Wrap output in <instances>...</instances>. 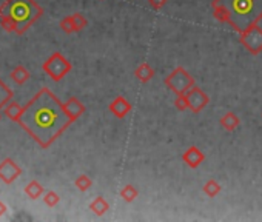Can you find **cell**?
<instances>
[{
    "mask_svg": "<svg viewBox=\"0 0 262 222\" xmlns=\"http://www.w3.org/2000/svg\"><path fill=\"white\" fill-rule=\"evenodd\" d=\"M27 116L28 119L24 127L42 147L51 145L73 124L64 110V104L47 88L28 104Z\"/></svg>",
    "mask_w": 262,
    "mask_h": 222,
    "instance_id": "obj_1",
    "label": "cell"
},
{
    "mask_svg": "<svg viewBox=\"0 0 262 222\" xmlns=\"http://www.w3.org/2000/svg\"><path fill=\"white\" fill-rule=\"evenodd\" d=\"M213 17L244 33L262 20V0H213Z\"/></svg>",
    "mask_w": 262,
    "mask_h": 222,
    "instance_id": "obj_2",
    "label": "cell"
},
{
    "mask_svg": "<svg viewBox=\"0 0 262 222\" xmlns=\"http://www.w3.org/2000/svg\"><path fill=\"white\" fill-rule=\"evenodd\" d=\"M196 85L194 77L184 68L176 67L167 77H165V87L173 91L174 94H185L188 90H191Z\"/></svg>",
    "mask_w": 262,
    "mask_h": 222,
    "instance_id": "obj_3",
    "label": "cell"
},
{
    "mask_svg": "<svg viewBox=\"0 0 262 222\" xmlns=\"http://www.w3.org/2000/svg\"><path fill=\"white\" fill-rule=\"evenodd\" d=\"M44 71L56 82L62 80L70 71H71V64L67 57H64L60 53H54L47 62L44 64Z\"/></svg>",
    "mask_w": 262,
    "mask_h": 222,
    "instance_id": "obj_4",
    "label": "cell"
},
{
    "mask_svg": "<svg viewBox=\"0 0 262 222\" xmlns=\"http://www.w3.org/2000/svg\"><path fill=\"white\" fill-rule=\"evenodd\" d=\"M239 42L253 56L262 53V28L259 27V24L250 27L244 33H240L239 34Z\"/></svg>",
    "mask_w": 262,
    "mask_h": 222,
    "instance_id": "obj_5",
    "label": "cell"
},
{
    "mask_svg": "<svg viewBox=\"0 0 262 222\" xmlns=\"http://www.w3.org/2000/svg\"><path fill=\"white\" fill-rule=\"evenodd\" d=\"M185 94H187V100H188V110L193 111L194 114L202 111L208 105V102H210L208 94L202 88H199L196 85L191 90H188Z\"/></svg>",
    "mask_w": 262,
    "mask_h": 222,
    "instance_id": "obj_6",
    "label": "cell"
},
{
    "mask_svg": "<svg viewBox=\"0 0 262 222\" xmlns=\"http://www.w3.org/2000/svg\"><path fill=\"white\" fill-rule=\"evenodd\" d=\"M110 113L117 117V119H124L125 116H128L133 111V105L130 104V100L124 96H117L116 99H113V102L108 107Z\"/></svg>",
    "mask_w": 262,
    "mask_h": 222,
    "instance_id": "obj_7",
    "label": "cell"
},
{
    "mask_svg": "<svg viewBox=\"0 0 262 222\" xmlns=\"http://www.w3.org/2000/svg\"><path fill=\"white\" fill-rule=\"evenodd\" d=\"M205 160V154H204V151L202 150H199L197 147H190V148H187V151L182 154V162L187 165V167H190L191 170H196V168H199L200 167V164H202Z\"/></svg>",
    "mask_w": 262,
    "mask_h": 222,
    "instance_id": "obj_8",
    "label": "cell"
},
{
    "mask_svg": "<svg viewBox=\"0 0 262 222\" xmlns=\"http://www.w3.org/2000/svg\"><path fill=\"white\" fill-rule=\"evenodd\" d=\"M19 174H20V168L16 165L14 160L7 159V160H4L2 164H0V179H2L4 182L11 184Z\"/></svg>",
    "mask_w": 262,
    "mask_h": 222,
    "instance_id": "obj_9",
    "label": "cell"
},
{
    "mask_svg": "<svg viewBox=\"0 0 262 222\" xmlns=\"http://www.w3.org/2000/svg\"><path fill=\"white\" fill-rule=\"evenodd\" d=\"M64 110H65V113L68 114V117L73 120H77L80 116H82L84 113H85V105L80 102L79 99H76V97H71L70 100H67V102L64 104Z\"/></svg>",
    "mask_w": 262,
    "mask_h": 222,
    "instance_id": "obj_10",
    "label": "cell"
},
{
    "mask_svg": "<svg viewBox=\"0 0 262 222\" xmlns=\"http://www.w3.org/2000/svg\"><path fill=\"white\" fill-rule=\"evenodd\" d=\"M219 124H220V127H222L225 131L231 133V131H234L240 125V119L234 113L228 111V113H225L222 117L219 119Z\"/></svg>",
    "mask_w": 262,
    "mask_h": 222,
    "instance_id": "obj_11",
    "label": "cell"
},
{
    "mask_svg": "<svg viewBox=\"0 0 262 222\" xmlns=\"http://www.w3.org/2000/svg\"><path fill=\"white\" fill-rule=\"evenodd\" d=\"M134 76L137 80H140L142 84H148L150 80L156 76V71L148 65V64H140L136 70H134Z\"/></svg>",
    "mask_w": 262,
    "mask_h": 222,
    "instance_id": "obj_12",
    "label": "cell"
},
{
    "mask_svg": "<svg viewBox=\"0 0 262 222\" xmlns=\"http://www.w3.org/2000/svg\"><path fill=\"white\" fill-rule=\"evenodd\" d=\"M90 210H91L94 214H97V216H104V214L110 210V204L107 202L105 197L99 196V197H96V199L93 200V202L90 204Z\"/></svg>",
    "mask_w": 262,
    "mask_h": 222,
    "instance_id": "obj_13",
    "label": "cell"
},
{
    "mask_svg": "<svg viewBox=\"0 0 262 222\" xmlns=\"http://www.w3.org/2000/svg\"><path fill=\"white\" fill-rule=\"evenodd\" d=\"M202 191H204V194L205 196H208V197H216L220 191H222V187H220V184L217 182L216 179H208L207 182L204 184V187H202Z\"/></svg>",
    "mask_w": 262,
    "mask_h": 222,
    "instance_id": "obj_14",
    "label": "cell"
},
{
    "mask_svg": "<svg viewBox=\"0 0 262 222\" xmlns=\"http://www.w3.org/2000/svg\"><path fill=\"white\" fill-rule=\"evenodd\" d=\"M24 108L20 107L17 102H11V104H8L7 105V108H5V114L11 119V120H16V122H20V119H22V116H24Z\"/></svg>",
    "mask_w": 262,
    "mask_h": 222,
    "instance_id": "obj_15",
    "label": "cell"
},
{
    "mask_svg": "<svg viewBox=\"0 0 262 222\" xmlns=\"http://www.w3.org/2000/svg\"><path fill=\"white\" fill-rule=\"evenodd\" d=\"M11 79L14 80L16 84H25L27 80L30 79V73L24 65H17L11 73Z\"/></svg>",
    "mask_w": 262,
    "mask_h": 222,
    "instance_id": "obj_16",
    "label": "cell"
},
{
    "mask_svg": "<svg viewBox=\"0 0 262 222\" xmlns=\"http://www.w3.org/2000/svg\"><path fill=\"white\" fill-rule=\"evenodd\" d=\"M25 193L30 199H39L40 196H44L45 190L44 187L40 185L37 180H33V182H30L27 187H25Z\"/></svg>",
    "mask_w": 262,
    "mask_h": 222,
    "instance_id": "obj_17",
    "label": "cell"
},
{
    "mask_svg": "<svg viewBox=\"0 0 262 222\" xmlns=\"http://www.w3.org/2000/svg\"><path fill=\"white\" fill-rule=\"evenodd\" d=\"M120 197H122L125 202H133L134 199H137V196H139V190L134 187V185H131V184H128V185H125L122 190H120Z\"/></svg>",
    "mask_w": 262,
    "mask_h": 222,
    "instance_id": "obj_18",
    "label": "cell"
},
{
    "mask_svg": "<svg viewBox=\"0 0 262 222\" xmlns=\"http://www.w3.org/2000/svg\"><path fill=\"white\" fill-rule=\"evenodd\" d=\"M74 185L77 187L79 191H87L93 187V180L87 176V174H80L76 180H74Z\"/></svg>",
    "mask_w": 262,
    "mask_h": 222,
    "instance_id": "obj_19",
    "label": "cell"
},
{
    "mask_svg": "<svg viewBox=\"0 0 262 222\" xmlns=\"http://www.w3.org/2000/svg\"><path fill=\"white\" fill-rule=\"evenodd\" d=\"M71 17H73L74 27H76V33L82 31V30H84V28L88 25V20L85 19V16H84V14H80V13H74V14H71Z\"/></svg>",
    "mask_w": 262,
    "mask_h": 222,
    "instance_id": "obj_20",
    "label": "cell"
},
{
    "mask_svg": "<svg viewBox=\"0 0 262 222\" xmlns=\"http://www.w3.org/2000/svg\"><path fill=\"white\" fill-rule=\"evenodd\" d=\"M60 28H62L64 33L67 34H73L76 33V27H74V22H73V17L71 16H67L60 20Z\"/></svg>",
    "mask_w": 262,
    "mask_h": 222,
    "instance_id": "obj_21",
    "label": "cell"
},
{
    "mask_svg": "<svg viewBox=\"0 0 262 222\" xmlns=\"http://www.w3.org/2000/svg\"><path fill=\"white\" fill-rule=\"evenodd\" d=\"M174 107H176L179 111H187V110H188L187 94H176V97H174Z\"/></svg>",
    "mask_w": 262,
    "mask_h": 222,
    "instance_id": "obj_22",
    "label": "cell"
},
{
    "mask_svg": "<svg viewBox=\"0 0 262 222\" xmlns=\"http://www.w3.org/2000/svg\"><path fill=\"white\" fill-rule=\"evenodd\" d=\"M44 200L48 207H56L59 204L60 197L56 191H47V193H44Z\"/></svg>",
    "mask_w": 262,
    "mask_h": 222,
    "instance_id": "obj_23",
    "label": "cell"
},
{
    "mask_svg": "<svg viewBox=\"0 0 262 222\" xmlns=\"http://www.w3.org/2000/svg\"><path fill=\"white\" fill-rule=\"evenodd\" d=\"M167 2H168V0H148V5H150L153 10L159 11V10H162V8L167 5Z\"/></svg>",
    "mask_w": 262,
    "mask_h": 222,
    "instance_id": "obj_24",
    "label": "cell"
}]
</instances>
